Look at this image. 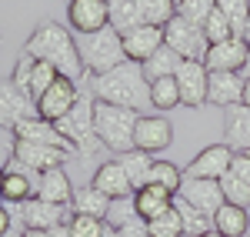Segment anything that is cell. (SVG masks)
<instances>
[{"mask_svg": "<svg viewBox=\"0 0 250 237\" xmlns=\"http://www.w3.org/2000/svg\"><path fill=\"white\" fill-rule=\"evenodd\" d=\"M23 54L54 64L60 77H70V80L87 77L83 60H80V50H77V40H74V34H70L63 23H57V20L37 23V30L27 37V43H23Z\"/></svg>", "mask_w": 250, "mask_h": 237, "instance_id": "cell-1", "label": "cell"}, {"mask_svg": "<svg viewBox=\"0 0 250 237\" xmlns=\"http://www.w3.org/2000/svg\"><path fill=\"white\" fill-rule=\"evenodd\" d=\"M87 84H90L94 100H104V104L130 107L137 114H140V107L150 104V80L144 77V67L134 60H124L120 67L107 74H87Z\"/></svg>", "mask_w": 250, "mask_h": 237, "instance_id": "cell-2", "label": "cell"}, {"mask_svg": "<svg viewBox=\"0 0 250 237\" xmlns=\"http://www.w3.org/2000/svg\"><path fill=\"white\" fill-rule=\"evenodd\" d=\"M137 110L130 107H117V104H104L94 100V130L97 140L114 151V154H127L134 151V127H137Z\"/></svg>", "mask_w": 250, "mask_h": 237, "instance_id": "cell-3", "label": "cell"}, {"mask_svg": "<svg viewBox=\"0 0 250 237\" xmlns=\"http://www.w3.org/2000/svg\"><path fill=\"white\" fill-rule=\"evenodd\" d=\"M57 130L70 140L77 157H97L104 151V144L97 140V130H94V100H90V94H80L77 104L57 120Z\"/></svg>", "mask_w": 250, "mask_h": 237, "instance_id": "cell-4", "label": "cell"}, {"mask_svg": "<svg viewBox=\"0 0 250 237\" xmlns=\"http://www.w3.org/2000/svg\"><path fill=\"white\" fill-rule=\"evenodd\" d=\"M77 50H80V60H83L87 74H107V70H114V67H120L127 60L124 40H120V34H117L114 27H104L97 34L80 37Z\"/></svg>", "mask_w": 250, "mask_h": 237, "instance_id": "cell-5", "label": "cell"}, {"mask_svg": "<svg viewBox=\"0 0 250 237\" xmlns=\"http://www.w3.org/2000/svg\"><path fill=\"white\" fill-rule=\"evenodd\" d=\"M70 157H77L74 151L67 147H54V144H30V140H14L10 147V160H17L23 171L30 174H47V171H57L63 167Z\"/></svg>", "mask_w": 250, "mask_h": 237, "instance_id": "cell-6", "label": "cell"}, {"mask_svg": "<svg viewBox=\"0 0 250 237\" xmlns=\"http://www.w3.org/2000/svg\"><path fill=\"white\" fill-rule=\"evenodd\" d=\"M164 43H167L170 50H177L184 60H200V64H204L207 47H210L207 37H204V27L184 20L180 14H173L170 23H164Z\"/></svg>", "mask_w": 250, "mask_h": 237, "instance_id": "cell-7", "label": "cell"}, {"mask_svg": "<svg viewBox=\"0 0 250 237\" xmlns=\"http://www.w3.org/2000/svg\"><path fill=\"white\" fill-rule=\"evenodd\" d=\"M70 217H74V207H67V204H47L40 197L17 204V220L30 231H54V227L70 224Z\"/></svg>", "mask_w": 250, "mask_h": 237, "instance_id": "cell-8", "label": "cell"}, {"mask_svg": "<svg viewBox=\"0 0 250 237\" xmlns=\"http://www.w3.org/2000/svg\"><path fill=\"white\" fill-rule=\"evenodd\" d=\"M173 144V124L164 114H140L134 127V151H144V154H164Z\"/></svg>", "mask_w": 250, "mask_h": 237, "instance_id": "cell-9", "label": "cell"}, {"mask_svg": "<svg viewBox=\"0 0 250 237\" xmlns=\"http://www.w3.org/2000/svg\"><path fill=\"white\" fill-rule=\"evenodd\" d=\"M207 77H210V70L200 60H184L177 67L173 80L180 90V107H193V110L207 107Z\"/></svg>", "mask_w": 250, "mask_h": 237, "instance_id": "cell-10", "label": "cell"}, {"mask_svg": "<svg viewBox=\"0 0 250 237\" xmlns=\"http://www.w3.org/2000/svg\"><path fill=\"white\" fill-rule=\"evenodd\" d=\"M67 23H70V30H77L80 37L110 27V0H70Z\"/></svg>", "mask_w": 250, "mask_h": 237, "instance_id": "cell-11", "label": "cell"}, {"mask_svg": "<svg viewBox=\"0 0 250 237\" xmlns=\"http://www.w3.org/2000/svg\"><path fill=\"white\" fill-rule=\"evenodd\" d=\"M230 160H233V147L230 144H210V147H204V151L184 167V177L220 180L227 171H230Z\"/></svg>", "mask_w": 250, "mask_h": 237, "instance_id": "cell-12", "label": "cell"}, {"mask_svg": "<svg viewBox=\"0 0 250 237\" xmlns=\"http://www.w3.org/2000/svg\"><path fill=\"white\" fill-rule=\"evenodd\" d=\"M77 80H70V77H57L54 84H50V90L43 94V97L37 100V117L43 120H50V124H57L74 104H77Z\"/></svg>", "mask_w": 250, "mask_h": 237, "instance_id": "cell-13", "label": "cell"}, {"mask_svg": "<svg viewBox=\"0 0 250 237\" xmlns=\"http://www.w3.org/2000/svg\"><path fill=\"white\" fill-rule=\"evenodd\" d=\"M177 197H180V200H187L190 207H197L200 214L213 217V214L220 211V204H224V191H220V180H197V177H184L180 191H177Z\"/></svg>", "mask_w": 250, "mask_h": 237, "instance_id": "cell-14", "label": "cell"}, {"mask_svg": "<svg viewBox=\"0 0 250 237\" xmlns=\"http://www.w3.org/2000/svg\"><path fill=\"white\" fill-rule=\"evenodd\" d=\"M34 114H37V104L27 97L20 87H14L10 80H0V127L14 130L20 120L34 117Z\"/></svg>", "mask_w": 250, "mask_h": 237, "instance_id": "cell-15", "label": "cell"}, {"mask_svg": "<svg viewBox=\"0 0 250 237\" xmlns=\"http://www.w3.org/2000/svg\"><path fill=\"white\" fill-rule=\"evenodd\" d=\"M244 64H247V40L244 37H230V40H224V43H210L207 47V57H204V67L210 74H224V70L244 74Z\"/></svg>", "mask_w": 250, "mask_h": 237, "instance_id": "cell-16", "label": "cell"}, {"mask_svg": "<svg viewBox=\"0 0 250 237\" xmlns=\"http://www.w3.org/2000/svg\"><path fill=\"white\" fill-rule=\"evenodd\" d=\"M124 40V54L127 60H134V64H144V60H150L164 47V27H154V23H140L134 30H127V34H120Z\"/></svg>", "mask_w": 250, "mask_h": 237, "instance_id": "cell-17", "label": "cell"}, {"mask_svg": "<svg viewBox=\"0 0 250 237\" xmlns=\"http://www.w3.org/2000/svg\"><path fill=\"white\" fill-rule=\"evenodd\" d=\"M244 97V74L237 70H224V74H210L207 77V104L227 110Z\"/></svg>", "mask_w": 250, "mask_h": 237, "instance_id": "cell-18", "label": "cell"}, {"mask_svg": "<svg viewBox=\"0 0 250 237\" xmlns=\"http://www.w3.org/2000/svg\"><path fill=\"white\" fill-rule=\"evenodd\" d=\"M14 134V140H30V144H54V147H67V151H74L70 147V140L63 137L57 130V124H50V120H43V117H27V120H20L17 127L10 130ZM77 154V151H74Z\"/></svg>", "mask_w": 250, "mask_h": 237, "instance_id": "cell-19", "label": "cell"}, {"mask_svg": "<svg viewBox=\"0 0 250 237\" xmlns=\"http://www.w3.org/2000/svg\"><path fill=\"white\" fill-rule=\"evenodd\" d=\"M100 194H107L110 200H124V197H134V187H130V180L124 174V167L117 164V160H104L100 167L94 171V177H90Z\"/></svg>", "mask_w": 250, "mask_h": 237, "instance_id": "cell-20", "label": "cell"}, {"mask_svg": "<svg viewBox=\"0 0 250 237\" xmlns=\"http://www.w3.org/2000/svg\"><path fill=\"white\" fill-rule=\"evenodd\" d=\"M34 197L47 200V204H67V207H70L74 184H70V177H67V171L57 167V171L37 174V180H34Z\"/></svg>", "mask_w": 250, "mask_h": 237, "instance_id": "cell-21", "label": "cell"}, {"mask_svg": "<svg viewBox=\"0 0 250 237\" xmlns=\"http://www.w3.org/2000/svg\"><path fill=\"white\" fill-rule=\"evenodd\" d=\"M3 171H7V177H3V187H0V197L7 200V204H23V200L34 197V180H37V174L23 171L17 160H7Z\"/></svg>", "mask_w": 250, "mask_h": 237, "instance_id": "cell-22", "label": "cell"}, {"mask_svg": "<svg viewBox=\"0 0 250 237\" xmlns=\"http://www.w3.org/2000/svg\"><path fill=\"white\" fill-rule=\"evenodd\" d=\"M134 211L140 220H150L157 214H164L167 207L173 204V194L170 191H164V187H157V184H144V187H137L134 191Z\"/></svg>", "mask_w": 250, "mask_h": 237, "instance_id": "cell-23", "label": "cell"}, {"mask_svg": "<svg viewBox=\"0 0 250 237\" xmlns=\"http://www.w3.org/2000/svg\"><path fill=\"white\" fill-rule=\"evenodd\" d=\"M224 130L233 151H250V107L233 104L224 110Z\"/></svg>", "mask_w": 250, "mask_h": 237, "instance_id": "cell-24", "label": "cell"}, {"mask_svg": "<svg viewBox=\"0 0 250 237\" xmlns=\"http://www.w3.org/2000/svg\"><path fill=\"white\" fill-rule=\"evenodd\" d=\"M213 231L224 237H244L250 234V214L247 207H237V204H220V211L213 214Z\"/></svg>", "mask_w": 250, "mask_h": 237, "instance_id": "cell-25", "label": "cell"}, {"mask_svg": "<svg viewBox=\"0 0 250 237\" xmlns=\"http://www.w3.org/2000/svg\"><path fill=\"white\" fill-rule=\"evenodd\" d=\"M70 207H74V214H87V217H100V220H107V211H110V197H107V194H100L94 184H83V187H74Z\"/></svg>", "mask_w": 250, "mask_h": 237, "instance_id": "cell-26", "label": "cell"}, {"mask_svg": "<svg viewBox=\"0 0 250 237\" xmlns=\"http://www.w3.org/2000/svg\"><path fill=\"white\" fill-rule=\"evenodd\" d=\"M117 164L124 167V174H127V180H130V187H144L147 184V177H150V164H154V157L150 154H144V151H127V154H117Z\"/></svg>", "mask_w": 250, "mask_h": 237, "instance_id": "cell-27", "label": "cell"}, {"mask_svg": "<svg viewBox=\"0 0 250 237\" xmlns=\"http://www.w3.org/2000/svg\"><path fill=\"white\" fill-rule=\"evenodd\" d=\"M180 64H184V57H180L177 50H170V47L164 43V47L157 50L154 57L144 60L140 67H144V77H147V80H157V77H173Z\"/></svg>", "mask_w": 250, "mask_h": 237, "instance_id": "cell-28", "label": "cell"}, {"mask_svg": "<svg viewBox=\"0 0 250 237\" xmlns=\"http://www.w3.org/2000/svg\"><path fill=\"white\" fill-rule=\"evenodd\" d=\"M150 107L157 114H167L173 107H180V90H177V80L173 77H157L150 80Z\"/></svg>", "mask_w": 250, "mask_h": 237, "instance_id": "cell-29", "label": "cell"}, {"mask_svg": "<svg viewBox=\"0 0 250 237\" xmlns=\"http://www.w3.org/2000/svg\"><path fill=\"white\" fill-rule=\"evenodd\" d=\"M147 184H157V187L170 191L173 197H177V191H180V184H184V171H180L177 164H170V160L154 157V164H150V177H147Z\"/></svg>", "mask_w": 250, "mask_h": 237, "instance_id": "cell-30", "label": "cell"}, {"mask_svg": "<svg viewBox=\"0 0 250 237\" xmlns=\"http://www.w3.org/2000/svg\"><path fill=\"white\" fill-rule=\"evenodd\" d=\"M60 74H57V67L54 64H47V60H37L34 57V67H30V80H27V97L37 104L47 90H50V84L57 80Z\"/></svg>", "mask_w": 250, "mask_h": 237, "instance_id": "cell-31", "label": "cell"}, {"mask_svg": "<svg viewBox=\"0 0 250 237\" xmlns=\"http://www.w3.org/2000/svg\"><path fill=\"white\" fill-rule=\"evenodd\" d=\"M173 207H177V214H180V224H184V234L187 237H200V234H207V231H213V217L200 214L187 200L173 197Z\"/></svg>", "mask_w": 250, "mask_h": 237, "instance_id": "cell-32", "label": "cell"}, {"mask_svg": "<svg viewBox=\"0 0 250 237\" xmlns=\"http://www.w3.org/2000/svg\"><path fill=\"white\" fill-rule=\"evenodd\" d=\"M140 23H144V17H140L134 0H110V27L117 34H127V30H134Z\"/></svg>", "mask_w": 250, "mask_h": 237, "instance_id": "cell-33", "label": "cell"}, {"mask_svg": "<svg viewBox=\"0 0 250 237\" xmlns=\"http://www.w3.org/2000/svg\"><path fill=\"white\" fill-rule=\"evenodd\" d=\"M134 3H137V10H140V17H144V23H154V27L170 23V17L177 14L173 0H134Z\"/></svg>", "mask_w": 250, "mask_h": 237, "instance_id": "cell-34", "label": "cell"}, {"mask_svg": "<svg viewBox=\"0 0 250 237\" xmlns=\"http://www.w3.org/2000/svg\"><path fill=\"white\" fill-rule=\"evenodd\" d=\"M70 237H114V227L100 217H87V214H74L67 224Z\"/></svg>", "mask_w": 250, "mask_h": 237, "instance_id": "cell-35", "label": "cell"}, {"mask_svg": "<svg viewBox=\"0 0 250 237\" xmlns=\"http://www.w3.org/2000/svg\"><path fill=\"white\" fill-rule=\"evenodd\" d=\"M147 234L150 237H180L184 234V224H180V214H177V207H167L164 214H157V217L147 220Z\"/></svg>", "mask_w": 250, "mask_h": 237, "instance_id": "cell-36", "label": "cell"}, {"mask_svg": "<svg viewBox=\"0 0 250 237\" xmlns=\"http://www.w3.org/2000/svg\"><path fill=\"white\" fill-rule=\"evenodd\" d=\"M217 10L230 20L233 34H237V37H244V30H247V17H250L247 0H217Z\"/></svg>", "mask_w": 250, "mask_h": 237, "instance_id": "cell-37", "label": "cell"}, {"mask_svg": "<svg viewBox=\"0 0 250 237\" xmlns=\"http://www.w3.org/2000/svg\"><path fill=\"white\" fill-rule=\"evenodd\" d=\"M204 37H207V43H224V40H230V37H237L233 34V27H230V20L224 17L217 7L210 10V17L204 20Z\"/></svg>", "mask_w": 250, "mask_h": 237, "instance_id": "cell-38", "label": "cell"}, {"mask_svg": "<svg viewBox=\"0 0 250 237\" xmlns=\"http://www.w3.org/2000/svg\"><path fill=\"white\" fill-rule=\"evenodd\" d=\"M213 7H217V0H180L177 14L184 20H190V23H197V27H204V20L210 17Z\"/></svg>", "mask_w": 250, "mask_h": 237, "instance_id": "cell-39", "label": "cell"}, {"mask_svg": "<svg viewBox=\"0 0 250 237\" xmlns=\"http://www.w3.org/2000/svg\"><path fill=\"white\" fill-rule=\"evenodd\" d=\"M220 191H224V200L227 204H237V207H250V187L247 184H240V180L233 177L230 171L220 177Z\"/></svg>", "mask_w": 250, "mask_h": 237, "instance_id": "cell-40", "label": "cell"}, {"mask_svg": "<svg viewBox=\"0 0 250 237\" xmlns=\"http://www.w3.org/2000/svg\"><path fill=\"white\" fill-rule=\"evenodd\" d=\"M137 211H134V200L124 197V200H110V211H107V224L110 227H120V224H127V220H134Z\"/></svg>", "mask_w": 250, "mask_h": 237, "instance_id": "cell-41", "label": "cell"}, {"mask_svg": "<svg viewBox=\"0 0 250 237\" xmlns=\"http://www.w3.org/2000/svg\"><path fill=\"white\" fill-rule=\"evenodd\" d=\"M230 174L240 180V184H247V187H250V151H233Z\"/></svg>", "mask_w": 250, "mask_h": 237, "instance_id": "cell-42", "label": "cell"}, {"mask_svg": "<svg viewBox=\"0 0 250 237\" xmlns=\"http://www.w3.org/2000/svg\"><path fill=\"white\" fill-rule=\"evenodd\" d=\"M30 67H34V57H30V54H20L17 67H14V77H10V84H14V87H20L23 94H27V80H30Z\"/></svg>", "mask_w": 250, "mask_h": 237, "instance_id": "cell-43", "label": "cell"}, {"mask_svg": "<svg viewBox=\"0 0 250 237\" xmlns=\"http://www.w3.org/2000/svg\"><path fill=\"white\" fill-rule=\"evenodd\" d=\"M14 224H17V204H0V237H10L14 231Z\"/></svg>", "mask_w": 250, "mask_h": 237, "instance_id": "cell-44", "label": "cell"}, {"mask_svg": "<svg viewBox=\"0 0 250 237\" xmlns=\"http://www.w3.org/2000/svg\"><path fill=\"white\" fill-rule=\"evenodd\" d=\"M114 237H150L147 234V220H140V217L127 220V224H120L114 231Z\"/></svg>", "mask_w": 250, "mask_h": 237, "instance_id": "cell-45", "label": "cell"}, {"mask_svg": "<svg viewBox=\"0 0 250 237\" xmlns=\"http://www.w3.org/2000/svg\"><path fill=\"white\" fill-rule=\"evenodd\" d=\"M20 237H54V231H30V227H23Z\"/></svg>", "mask_w": 250, "mask_h": 237, "instance_id": "cell-46", "label": "cell"}, {"mask_svg": "<svg viewBox=\"0 0 250 237\" xmlns=\"http://www.w3.org/2000/svg\"><path fill=\"white\" fill-rule=\"evenodd\" d=\"M244 107H250V77H244V97H240Z\"/></svg>", "mask_w": 250, "mask_h": 237, "instance_id": "cell-47", "label": "cell"}, {"mask_svg": "<svg viewBox=\"0 0 250 237\" xmlns=\"http://www.w3.org/2000/svg\"><path fill=\"white\" fill-rule=\"evenodd\" d=\"M244 77H250V40H247V64H244Z\"/></svg>", "mask_w": 250, "mask_h": 237, "instance_id": "cell-48", "label": "cell"}, {"mask_svg": "<svg viewBox=\"0 0 250 237\" xmlns=\"http://www.w3.org/2000/svg\"><path fill=\"white\" fill-rule=\"evenodd\" d=\"M200 237H224V234H217V231H207V234H200Z\"/></svg>", "mask_w": 250, "mask_h": 237, "instance_id": "cell-49", "label": "cell"}, {"mask_svg": "<svg viewBox=\"0 0 250 237\" xmlns=\"http://www.w3.org/2000/svg\"><path fill=\"white\" fill-rule=\"evenodd\" d=\"M244 40H250V17H247V30H244Z\"/></svg>", "mask_w": 250, "mask_h": 237, "instance_id": "cell-50", "label": "cell"}, {"mask_svg": "<svg viewBox=\"0 0 250 237\" xmlns=\"http://www.w3.org/2000/svg\"><path fill=\"white\" fill-rule=\"evenodd\" d=\"M3 177H7V171H3V167H0V187H3Z\"/></svg>", "mask_w": 250, "mask_h": 237, "instance_id": "cell-51", "label": "cell"}, {"mask_svg": "<svg viewBox=\"0 0 250 237\" xmlns=\"http://www.w3.org/2000/svg\"><path fill=\"white\" fill-rule=\"evenodd\" d=\"M173 3H180V0H173Z\"/></svg>", "mask_w": 250, "mask_h": 237, "instance_id": "cell-52", "label": "cell"}, {"mask_svg": "<svg viewBox=\"0 0 250 237\" xmlns=\"http://www.w3.org/2000/svg\"><path fill=\"white\" fill-rule=\"evenodd\" d=\"M0 204H3V197H0Z\"/></svg>", "mask_w": 250, "mask_h": 237, "instance_id": "cell-53", "label": "cell"}, {"mask_svg": "<svg viewBox=\"0 0 250 237\" xmlns=\"http://www.w3.org/2000/svg\"><path fill=\"white\" fill-rule=\"evenodd\" d=\"M180 237H187V234H180Z\"/></svg>", "mask_w": 250, "mask_h": 237, "instance_id": "cell-54", "label": "cell"}, {"mask_svg": "<svg viewBox=\"0 0 250 237\" xmlns=\"http://www.w3.org/2000/svg\"><path fill=\"white\" fill-rule=\"evenodd\" d=\"M247 7H250V0H247Z\"/></svg>", "mask_w": 250, "mask_h": 237, "instance_id": "cell-55", "label": "cell"}, {"mask_svg": "<svg viewBox=\"0 0 250 237\" xmlns=\"http://www.w3.org/2000/svg\"><path fill=\"white\" fill-rule=\"evenodd\" d=\"M244 237H250V234H244Z\"/></svg>", "mask_w": 250, "mask_h": 237, "instance_id": "cell-56", "label": "cell"}]
</instances>
